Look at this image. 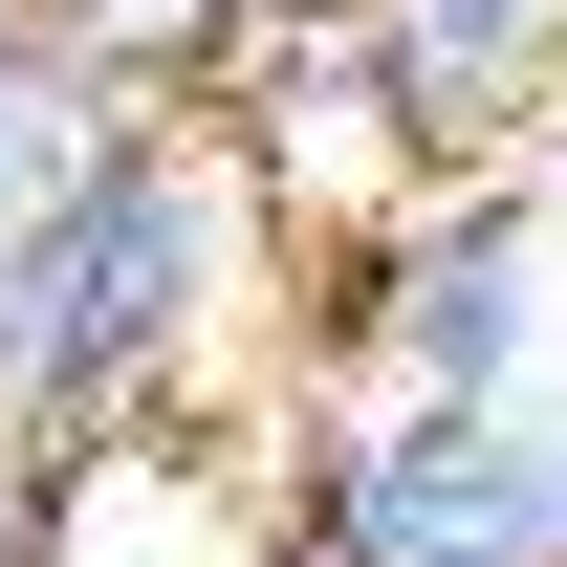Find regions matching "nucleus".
<instances>
[{
  "instance_id": "1",
  "label": "nucleus",
  "mask_w": 567,
  "mask_h": 567,
  "mask_svg": "<svg viewBox=\"0 0 567 567\" xmlns=\"http://www.w3.org/2000/svg\"><path fill=\"white\" fill-rule=\"evenodd\" d=\"M218 284H240V153L153 110L110 175L66 197V240L0 284V436H87V415H175Z\"/></svg>"
},
{
  "instance_id": "2",
  "label": "nucleus",
  "mask_w": 567,
  "mask_h": 567,
  "mask_svg": "<svg viewBox=\"0 0 567 567\" xmlns=\"http://www.w3.org/2000/svg\"><path fill=\"white\" fill-rule=\"evenodd\" d=\"M284 481H306V524L350 567H567V436H524V415L371 393V415H328Z\"/></svg>"
},
{
  "instance_id": "3",
  "label": "nucleus",
  "mask_w": 567,
  "mask_h": 567,
  "mask_svg": "<svg viewBox=\"0 0 567 567\" xmlns=\"http://www.w3.org/2000/svg\"><path fill=\"white\" fill-rule=\"evenodd\" d=\"M284 524H306V481H262L197 415L22 436V567H284Z\"/></svg>"
},
{
  "instance_id": "4",
  "label": "nucleus",
  "mask_w": 567,
  "mask_h": 567,
  "mask_svg": "<svg viewBox=\"0 0 567 567\" xmlns=\"http://www.w3.org/2000/svg\"><path fill=\"white\" fill-rule=\"evenodd\" d=\"M328 328L371 350V393L502 415V393H524V328H546V284H524V197H502V175H436L371 262H328Z\"/></svg>"
},
{
  "instance_id": "5",
  "label": "nucleus",
  "mask_w": 567,
  "mask_h": 567,
  "mask_svg": "<svg viewBox=\"0 0 567 567\" xmlns=\"http://www.w3.org/2000/svg\"><path fill=\"white\" fill-rule=\"evenodd\" d=\"M350 44H371V87L415 110V153H436V175H481V153L546 110L567 0H350Z\"/></svg>"
},
{
  "instance_id": "6",
  "label": "nucleus",
  "mask_w": 567,
  "mask_h": 567,
  "mask_svg": "<svg viewBox=\"0 0 567 567\" xmlns=\"http://www.w3.org/2000/svg\"><path fill=\"white\" fill-rule=\"evenodd\" d=\"M153 110H175V87H153V66H110L87 22L0 44V284H22L44 240H66V197H87V175H110V153L153 132Z\"/></svg>"
},
{
  "instance_id": "7",
  "label": "nucleus",
  "mask_w": 567,
  "mask_h": 567,
  "mask_svg": "<svg viewBox=\"0 0 567 567\" xmlns=\"http://www.w3.org/2000/svg\"><path fill=\"white\" fill-rule=\"evenodd\" d=\"M284 567H350V546H328V524H284Z\"/></svg>"
},
{
  "instance_id": "8",
  "label": "nucleus",
  "mask_w": 567,
  "mask_h": 567,
  "mask_svg": "<svg viewBox=\"0 0 567 567\" xmlns=\"http://www.w3.org/2000/svg\"><path fill=\"white\" fill-rule=\"evenodd\" d=\"M262 22H350V0H262Z\"/></svg>"
},
{
  "instance_id": "9",
  "label": "nucleus",
  "mask_w": 567,
  "mask_h": 567,
  "mask_svg": "<svg viewBox=\"0 0 567 567\" xmlns=\"http://www.w3.org/2000/svg\"><path fill=\"white\" fill-rule=\"evenodd\" d=\"M66 22H87V0H66Z\"/></svg>"
}]
</instances>
